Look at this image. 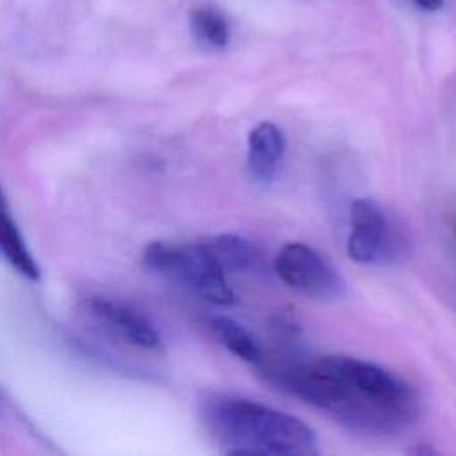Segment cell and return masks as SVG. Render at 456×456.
Here are the masks:
<instances>
[{
    "mask_svg": "<svg viewBox=\"0 0 456 456\" xmlns=\"http://www.w3.org/2000/svg\"><path fill=\"white\" fill-rule=\"evenodd\" d=\"M256 370L273 387L362 436H395L420 413L419 394L406 379L362 358L328 354L314 360H271L267 356Z\"/></svg>",
    "mask_w": 456,
    "mask_h": 456,
    "instance_id": "1",
    "label": "cell"
},
{
    "mask_svg": "<svg viewBox=\"0 0 456 456\" xmlns=\"http://www.w3.org/2000/svg\"><path fill=\"white\" fill-rule=\"evenodd\" d=\"M201 420L224 454H319L317 436L306 422L242 395H208L201 403Z\"/></svg>",
    "mask_w": 456,
    "mask_h": 456,
    "instance_id": "2",
    "label": "cell"
},
{
    "mask_svg": "<svg viewBox=\"0 0 456 456\" xmlns=\"http://www.w3.org/2000/svg\"><path fill=\"white\" fill-rule=\"evenodd\" d=\"M142 262L150 271L178 283L203 301L221 306L235 301V292L224 276L226 273L203 242L175 244L153 240L144 248Z\"/></svg>",
    "mask_w": 456,
    "mask_h": 456,
    "instance_id": "3",
    "label": "cell"
},
{
    "mask_svg": "<svg viewBox=\"0 0 456 456\" xmlns=\"http://www.w3.org/2000/svg\"><path fill=\"white\" fill-rule=\"evenodd\" d=\"M347 255L365 265L394 262L404 246L395 221L369 198H358L349 207Z\"/></svg>",
    "mask_w": 456,
    "mask_h": 456,
    "instance_id": "4",
    "label": "cell"
},
{
    "mask_svg": "<svg viewBox=\"0 0 456 456\" xmlns=\"http://www.w3.org/2000/svg\"><path fill=\"white\" fill-rule=\"evenodd\" d=\"M273 267L287 287L310 299L335 301L346 294V281L333 262L305 242L283 244Z\"/></svg>",
    "mask_w": 456,
    "mask_h": 456,
    "instance_id": "5",
    "label": "cell"
},
{
    "mask_svg": "<svg viewBox=\"0 0 456 456\" xmlns=\"http://www.w3.org/2000/svg\"><path fill=\"white\" fill-rule=\"evenodd\" d=\"M86 315L110 338L144 351H160L164 346L157 326L134 306L105 297L91 296L84 303Z\"/></svg>",
    "mask_w": 456,
    "mask_h": 456,
    "instance_id": "6",
    "label": "cell"
},
{
    "mask_svg": "<svg viewBox=\"0 0 456 456\" xmlns=\"http://www.w3.org/2000/svg\"><path fill=\"white\" fill-rule=\"evenodd\" d=\"M285 155V137L278 125L262 121L248 134L246 169L253 183L273 185L280 173Z\"/></svg>",
    "mask_w": 456,
    "mask_h": 456,
    "instance_id": "7",
    "label": "cell"
},
{
    "mask_svg": "<svg viewBox=\"0 0 456 456\" xmlns=\"http://www.w3.org/2000/svg\"><path fill=\"white\" fill-rule=\"evenodd\" d=\"M201 242L224 273L255 274L265 267V258L260 248L237 233H217Z\"/></svg>",
    "mask_w": 456,
    "mask_h": 456,
    "instance_id": "8",
    "label": "cell"
},
{
    "mask_svg": "<svg viewBox=\"0 0 456 456\" xmlns=\"http://www.w3.org/2000/svg\"><path fill=\"white\" fill-rule=\"evenodd\" d=\"M208 328L214 337L242 362L253 365L255 369H258L265 362L267 354L262 342L249 328H246L239 321L228 315H214L208 321Z\"/></svg>",
    "mask_w": 456,
    "mask_h": 456,
    "instance_id": "9",
    "label": "cell"
},
{
    "mask_svg": "<svg viewBox=\"0 0 456 456\" xmlns=\"http://www.w3.org/2000/svg\"><path fill=\"white\" fill-rule=\"evenodd\" d=\"M0 248H2V255L7 260V264L20 273L23 278L36 281L41 276L39 265L34 260L32 253L28 251L25 239L21 235V232L18 230L16 221L12 219L5 201L2 207V228H0Z\"/></svg>",
    "mask_w": 456,
    "mask_h": 456,
    "instance_id": "10",
    "label": "cell"
},
{
    "mask_svg": "<svg viewBox=\"0 0 456 456\" xmlns=\"http://www.w3.org/2000/svg\"><path fill=\"white\" fill-rule=\"evenodd\" d=\"M191 30L200 43L212 50H223L230 43V23L214 7H196L191 12Z\"/></svg>",
    "mask_w": 456,
    "mask_h": 456,
    "instance_id": "11",
    "label": "cell"
},
{
    "mask_svg": "<svg viewBox=\"0 0 456 456\" xmlns=\"http://www.w3.org/2000/svg\"><path fill=\"white\" fill-rule=\"evenodd\" d=\"M413 4L426 12H435L444 5V0H413Z\"/></svg>",
    "mask_w": 456,
    "mask_h": 456,
    "instance_id": "12",
    "label": "cell"
},
{
    "mask_svg": "<svg viewBox=\"0 0 456 456\" xmlns=\"http://www.w3.org/2000/svg\"><path fill=\"white\" fill-rule=\"evenodd\" d=\"M454 233H456V221H454Z\"/></svg>",
    "mask_w": 456,
    "mask_h": 456,
    "instance_id": "13",
    "label": "cell"
}]
</instances>
